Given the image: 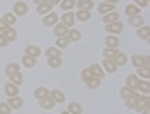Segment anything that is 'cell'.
<instances>
[{
    "label": "cell",
    "mask_w": 150,
    "mask_h": 114,
    "mask_svg": "<svg viewBox=\"0 0 150 114\" xmlns=\"http://www.w3.org/2000/svg\"><path fill=\"white\" fill-rule=\"evenodd\" d=\"M90 78H94V76H92V74H90V70H88V67H85V70H83V72H81V81H83V83H88V81H90Z\"/></svg>",
    "instance_id": "cell-42"
},
{
    "label": "cell",
    "mask_w": 150,
    "mask_h": 114,
    "mask_svg": "<svg viewBox=\"0 0 150 114\" xmlns=\"http://www.w3.org/2000/svg\"><path fill=\"white\" fill-rule=\"evenodd\" d=\"M47 65H50L52 70H58L63 65V58H47Z\"/></svg>",
    "instance_id": "cell-38"
},
{
    "label": "cell",
    "mask_w": 150,
    "mask_h": 114,
    "mask_svg": "<svg viewBox=\"0 0 150 114\" xmlns=\"http://www.w3.org/2000/svg\"><path fill=\"white\" fill-rule=\"evenodd\" d=\"M27 11H29V5H27V2H23V0H20V2H16V5H13V9H11V13L16 16V18L27 16Z\"/></svg>",
    "instance_id": "cell-3"
},
{
    "label": "cell",
    "mask_w": 150,
    "mask_h": 114,
    "mask_svg": "<svg viewBox=\"0 0 150 114\" xmlns=\"http://www.w3.org/2000/svg\"><path fill=\"white\" fill-rule=\"evenodd\" d=\"M96 9H99L101 16H105V13H110V11H117V5H108V2H101V5H96Z\"/></svg>",
    "instance_id": "cell-15"
},
{
    "label": "cell",
    "mask_w": 150,
    "mask_h": 114,
    "mask_svg": "<svg viewBox=\"0 0 150 114\" xmlns=\"http://www.w3.org/2000/svg\"><path fill=\"white\" fill-rule=\"evenodd\" d=\"M137 36H139V40H150V29H148V25L137 27Z\"/></svg>",
    "instance_id": "cell-17"
},
{
    "label": "cell",
    "mask_w": 150,
    "mask_h": 114,
    "mask_svg": "<svg viewBox=\"0 0 150 114\" xmlns=\"http://www.w3.org/2000/svg\"><path fill=\"white\" fill-rule=\"evenodd\" d=\"M125 87L137 89V87H139V76H137V74H130L128 78H125Z\"/></svg>",
    "instance_id": "cell-20"
},
{
    "label": "cell",
    "mask_w": 150,
    "mask_h": 114,
    "mask_svg": "<svg viewBox=\"0 0 150 114\" xmlns=\"http://www.w3.org/2000/svg\"><path fill=\"white\" fill-rule=\"evenodd\" d=\"M36 11L40 13V16H47L50 11H54V7H52V5H38V7H36Z\"/></svg>",
    "instance_id": "cell-37"
},
{
    "label": "cell",
    "mask_w": 150,
    "mask_h": 114,
    "mask_svg": "<svg viewBox=\"0 0 150 114\" xmlns=\"http://www.w3.org/2000/svg\"><path fill=\"white\" fill-rule=\"evenodd\" d=\"M38 103H40V108H43V110H45V112H52V110L56 108V103L52 101V96H45L43 101H38Z\"/></svg>",
    "instance_id": "cell-14"
},
{
    "label": "cell",
    "mask_w": 150,
    "mask_h": 114,
    "mask_svg": "<svg viewBox=\"0 0 150 114\" xmlns=\"http://www.w3.org/2000/svg\"><path fill=\"white\" fill-rule=\"evenodd\" d=\"M105 32L112 34V36H119V34H123V23H121V20L110 23V25H105Z\"/></svg>",
    "instance_id": "cell-4"
},
{
    "label": "cell",
    "mask_w": 150,
    "mask_h": 114,
    "mask_svg": "<svg viewBox=\"0 0 150 114\" xmlns=\"http://www.w3.org/2000/svg\"><path fill=\"white\" fill-rule=\"evenodd\" d=\"M25 54H29V56L38 58V56H40V54H43V49H40L38 45H27V47H25Z\"/></svg>",
    "instance_id": "cell-19"
},
{
    "label": "cell",
    "mask_w": 150,
    "mask_h": 114,
    "mask_svg": "<svg viewBox=\"0 0 150 114\" xmlns=\"http://www.w3.org/2000/svg\"><path fill=\"white\" fill-rule=\"evenodd\" d=\"M45 56L47 58H61V49L58 47H50V49H45Z\"/></svg>",
    "instance_id": "cell-34"
},
{
    "label": "cell",
    "mask_w": 150,
    "mask_h": 114,
    "mask_svg": "<svg viewBox=\"0 0 150 114\" xmlns=\"http://www.w3.org/2000/svg\"><path fill=\"white\" fill-rule=\"evenodd\" d=\"M125 63H128V56L119 49V51H117V56H114V65H117V67H123Z\"/></svg>",
    "instance_id": "cell-24"
},
{
    "label": "cell",
    "mask_w": 150,
    "mask_h": 114,
    "mask_svg": "<svg viewBox=\"0 0 150 114\" xmlns=\"http://www.w3.org/2000/svg\"><path fill=\"white\" fill-rule=\"evenodd\" d=\"M130 25H132V27H141V25H146L144 16H141V13H137V16H130Z\"/></svg>",
    "instance_id": "cell-29"
},
{
    "label": "cell",
    "mask_w": 150,
    "mask_h": 114,
    "mask_svg": "<svg viewBox=\"0 0 150 114\" xmlns=\"http://www.w3.org/2000/svg\"><path fill=\"white\" fill-rule=\"evenodd\" d=\"M132 5H137L139 9H144V7H148V5H150V0H134Z\"/></svg>",
    "instance_id": "cell-44"
},
{
    "label": "cell",
    "mask_w": 150,
    "mask_h": 114,
    "mask_svg": "<svg viewBox=\"0 0 150 114\" xmlns=\"http://www.w3.org/2000/svg\"><path fill=\"white\" fill-rule=\"evenodd\" d=\"M103 2H108V5H119V0H103Z\"/></svg>",
    "instance_id": "cell-50"
},
{
    "label": "cell",
    "mask_w": 150,
    "mask_h": 114,
    "mask_svg": "<svg viewBox=\"0 0 150 114\" xmlns=\"http://www.w3.org/2000/svg\"><path fill=\"white\" fill-rule=\"evenodd\" d=\"M128 61H130L137 70H141V67H150V58L148 56H141V54H137V56H128Z\"/></svg>",
    "instance_id": "cell-1"
},
{
    "label": "cell",
    "mask_w": 150,
    "mask_h": 114,
    "mask_svg": "<svg viewBox=\"0 0 150 114\" xmlns=\"http://www.w3.org/2000/svg\"><path fill=\"white\" fill-rule=\"evenodd\" d=\"M7 105H9L11 110H20L23 105H25V101H23L20 96H9V99H7Z\"/></svg>",
    "instance_id": "cell-9"
},
{
    "label": "cell",
    "mask_w": 150,
    "mask_h": 114,
    "mask_svg": "<svg viewBox=\"0 0 150 114\" xmlns=\"http://www.w3.org/2000/svg\"><path fill=\"white\" fill-rule=\"evenodd\" d=\"M137 13H141V9H139L137 5H128L125 7V16L130 18V16H137Z\"/></svg>",
    "instance_id": "cell-36"
},
{
    "label": "cell",
    "mask_w": 150,
    "mask_h": 114,
    "mask_svg": "<svg viewBox=\"0 0 150 114\" xmlns=\"http://www.w3.org/2000/svg\"><path fill=\"white\" fill-rule=\"evenodd\" d=\"M5 94H7V96H18V94H20V87L7 81V83H5Z\"/></svg>",
    "instance_id": "cell-13"
},
{
    "label": "cell",
    "mask_w": 150,
    "mask_h": 114,
    "mask_svg": "<svg viewBox=\"0 0 150 114\" xmlns=\"http://www.w3.org/2000/svg\"><path fill=\"white\" fill-rule=\"evenodd\" d=\"M117 51H119V49H108V47H105V49H103V58H110V61H114Z\"/></svg>",
    "instance_id": "cell-40"
},
{
    "label": "cell",
    "mask_w": 150,
    "mask_h": 114,
    "mask_svg": "<svg viewBox=\"0 0 150 114\" xmlns=\"http://www.w3.org/2000/svg\"><path fill=\"white\" fill-rule=\"evenodd\" d=\"M137 92L139 94H150V81H139Z\"/></svg>",
    "instance_id": "cell-30"
},
{
    "label": "cell",
    "mask_w": 150,
    "mask_h": 114,
    "mask_svg": "<svg viewBox=\"0 0 150 114\" xmlns=\"http://www.w3.org/2000/svg\"><path fill=\"white\" fill-rule=\"evenodd\" d=\"M58 7H61L63 11H74V9H76V0H61Z\"/></svg>",
    "instance_id": "cell-16"
},
{
    "label": "cell",
    "mask_w": 150,
    "mask_h": 114,
    "mask_svg": "<svg viewBox=\"0 0 150 114\" xmlns=\"http://www.w3.org/2000/svg\"><path fill=\"white\" fill-rule=\"evenodd\" d=\"M34 5H36V7L38 5H47V0H34Z\"/></svg>",
    "instance_id": "cell-48"
},
{
    "label": "cell",
    "mask_w": 150,
    "mask_h": 114,
    "mask_svg": "<svg viewBox=\"0 0 150 114\" xmlns=\"http://www.w3.org/2000/svg\"><path fill=\"white\" fill-rule=\"evenodd\" d=\"M50 96L56 105L58 103H65V92H63V89H50Z\"/></svg>",
    "instance_id": "cell-10"
},
{
    "label": "cell",
    "mask_w": 150,
    "mask_h": 114,
    "mask_svg": "<svg viewBox=\"0 0 150 114\" xmlns=\"http://www.w3.org/2000/svg\"><path fill=\"white\" fill-rule=\"evenodd\" d=\"M18 72H20V65H18V63H7V65H5V74H7V78H9L11 74H18Z\"/></svg>",
    "instance_id": "cell-21"
},
{
    "label": "cell",
    "mask_w": 150,
    "mask_h": 114,
    "mask_svg": "<svg viewBox=\"0 0 150 114\" xmlns=\"http://www.w3.org/2000/svg\"><path fill=\"white\" fill-rule=\"evenodd\" d=\"M56 23H58V13L50 11L47 16H43V25H45V27H50V29H52V27L56 25Z\"/></svg>",
    "instance_id": "cell-8"
},
{
    "label": "cell",
    "mask_w": 150,
    "mask_h": 114,
    "mask_svg": "<svg viewBox=\"0 0 150 114\" xmlns=\"http://www.w3.org/2000/svg\"><path fill=\"white\" fill-rule=\"evenodd\" d=\"M54 47H58V49L63 51L65 47H69V38H67V36H58V38H56V45H54Z\"/></svg>",
    "instance_id": "cell-27"
},
{
    "label": "cell",
    "mask_w": 150,
    "mask_h": 114,
    "mask_svg": "<svg viewBox=\"0 0 150 114\" xmlns=\"http://www.w3.org/2000/svg\"><path fill=\"white\" fill-rule=\"evenodd\" d=\"M85 85H88V89H96V87L101 85V81H99V78H90V81L85 83Z\"/></svg>",
    "instance_id": "cell-41"
},
{
    "label": "cell",
    "mask_w": 150,
    "mask_h": 114,
    "mask_svg": "<svg viewBox=\"0 0 150 114\" xmlns=\"http://www.w3.org/2000/svg\"><path fill=\"white\" fill-rule=\"evenodd\" d=\"M45 96H50V89L47 87H36L34 89V99H36V101H43Z\"/></svg>",
    "instance_id": "cell-22"
},
{
    "label": "cell",
    "mask_w": 150,
    "mask_h": 114,
    "mask_svg": "<svg viewBox=\"0 0 150 114\" xmlns=\"http://www.w3.org/2000/svg\"><path fill=\"white\" fill-rule=\"evenodd\" d=\"M67 38H69V43H76V40H81V32L72 27V29L67 32Z\"/></svg>",
    "instance_id": "cell-32"
},
{
    "label": "cell",
    "mask_w": 150,
    "mask_h": 114,
    "mask_svg": "<svg viewBox=\"0 0 150 114\" xmlns=\"http://www.w3.org/2000/svg\"><path fill=\"white\" fill-rule=\"evenodd\" d=\"M7 45H9V40L5 38V34L0 32V47H7Z\"/></svg>",
    "instance_id": "cell-45"
},
{
    "label": "cell",
    "mask_w": 150,
    "mask_h": 114,
    "mask_svg": "<svg viewBox=\"0 0 150 114\" xmlns=\"http://www.w3.org/2000/svg\"><path fill=\"white\" fill-rule=\"evenodd\" d=\"M58 2H61V0H47V5H52V7H56Z\"/></svg>",
    "instance_id": "cell-49"
},
{
    "label": "cell",
    "mask_w": 150,
    "mask_h": 114,
    "mask_svg": "<svg viewBox=\"0 0 150 114\" xmlns=\"http://www.w3.org/2000/svg\"><path fill=\"white\" fill-rule=\"evenodd\" d=\"M11 112H13V110L7 105V101H5V103H0V114H11Z\"/></svg>",
    "instance_id": "cell-43"
},
{
    "label": "cell",
    "mask_w": 150,
    "mask_h": 114,
    "mask_svg": "<svg viewBox=\"0 0 150 114\" xmlns=\"http://www.w3.org/2000/svg\"><path fill=\"white\" fill-rule=\"evenodd\" d=\"M5 29H7V25H5V20L0 18V32H5Z\"/></svg>",
    "instance_id": "cell-47"
},
{
    "label": "cell",
    "mask_w": 150,
    "mask_h": 114,
    "mask_svg": "<svg viewBox=\"0 0 150 114\" xmlns=\"http://www.w3.org/2000/svg\"><path fill=\"white\" fill-rule=\"evenodd\" d=\"M61 114H69V112H67V110H65V112H61Z\"/></svg>",
    "instance_id": "cell-51"
},
{
    "label": "cell",
    "mask_w": 150,
    "mask_h": 114,
    "mask_svg": "<svg viewBox=\"0 0 150 114\" xmlns=\"http://www.w3.org/2000/svg\"><path fill=\"white\" fill-rule=\"evenodd\" d=\"M2 34H5V38L9 40V43H13V40L18 38V32H16V27H7V29H5Z\"/></svg>",
    "instance_id": "cell-23"
},
{
    "label": "cell",
    "mask_w": 150,
    "mask_h": 114,
    "mask_svg": "<svg viewBox=\"0 0 150 114\" xmlns=\"http://www.w3.org/2000/svg\"><path fill=\"white\" fill-rule=\"evenodd\" d=\"M67 112L69 114H83V105H81V103H69Z\"/></svg>",
    "instance_id": "cell-31"
},
{
    "label": "cell",
    "mask_w": 150,
    "mask_h": 114,
    "mask_svg": "<svg viewBox=\"0 0 150 114\" xmlns=\"http://www.w3.org/2000/svg\"><path fill=\"white\" fill-rule=\"evenodd\" d=\"M74 18H76V23H90L92 11H88V9H76V11H74Z\"/></svg>",
    "instance_id": "cell-5"
},
{
    "label": "cell",
    "mask_w": 150,
    "mask_h": 114,
    "mask_svg": "<svg viewBox=\"0 0 150 114\" xmlns=\"http://www.w3.org/2000/svg\"><path fill=\"white\" fill-rule=\"evenodd\" d=\"M9 83H13V85H18V87H20V85H23V74H20V72H18V74H11V76H9Z\"/></svg>",
    "instance_id": "cell-39"
},
{
    "label": "cell",
    "mask_w": 150,
    "mask_h": 114,
    "mask_svg": "<svg viewBox=\"0 0 150 114\" xmlns=\"http://www.w3.org/2000/svg\"><path fill=\"white\" fill-rule=\"evenodd\" d=\"M139 81H150V67H141V70L137 72Z\"/></svg>",
    "instance_id": "cell-35"
},
{
    "label": "cell",
    "mask_w": 150,
    "mask_h": 114,
    "mask_svg": "<svg viewBox=\"0 0 150 114\" xmlns=\"http://www.w3.org/2000/svg\"><path fill=\"white\" fill-rule=\"evenodd\" d=\"M105 47H108V49H119V36L108 34V36H105Z\"/></svg>",
    "instance_id": "cell-11"
},
{
    "label": "cell",
    "mask_w": 150,
    "mask_h": 114,
    "mask_svg": "<svg viewBox=\"0 0 150 114\" xmlns=\"http://www.w3.org/2000/svg\"><path fill=\"white\" fill-rule=\"evenodd\" d=\"M52 29H54V34H56V38H58V36H67V32H69L67 27H65V25H61V23H56V25L52 27Z\"/></svg>",
    "instance_id": "cell-26"
},
{
    "label": "cell",
    "mask_w": 150,
    "mask_h": 114,
    "mask_svg": "<svg viewBox=\"0 0 150 114\" xmlns=\"http://www.w3.org/2000/svg\"><path fill=\"white\" fill-rule=\"evenodd\" d=\"M139 114H150V105H146V108H139Z\"/></svg>",
    "instance_id": "cell-46"
},
{
    "label": "cell",
    "mask_w": 150,
    "mask_h": 114,
    "mask_svg": "<svg viewBox=\"0 0 150 114\" xmlns=\"http://www.w3.org/2000/svg\"><path fill=\"white\" fill-rule=\"evenodd\" d=\"M94 0H76V9H88V11H92L94 9Z\"/></svg>",
    "instance_id": "cell-18"
},
{
    "label": "cell",
    "mask_w": 150,
    "mask_h": 114,
    "mask_svg": "<svg viewBox=\"0 0 150 114\" xmlns=\"http://www.w3.org/2000/svg\"><path fill=\"white\" fill-rule=\"evenodd\" d=\"M119 94H121V99L125 101V99H132V96L137 94V89H130V87H125V85H123V87L119 89Z\"/></svg>",
    "instance_id": "cell-25"
},
{
    "label": "cell",
    "mask_w": 150,
    "mask_h": 114,
    "mask_svg": "<svg viewBox=\"0 0 150 114\" xmlns=\"http://www.w3.org/2000/svg\"><path fill=\"white\" fill-rule=\"evenodd\" d=\"M117 20H119V11H110V13H105V16H103V23H105V25L117 23Z\"/></svg>",
    "instance_id": "cell-28"
},
{
    "label": "cell",
    "mask_w": 150,
    "mask_h": 114,
    "mask_svg": "<svg viewBox=\"0 0 150 114\" xmlns=\"http://www.w3.org/2000/svg\"><path fill=\"white\" fill-rule=\"evenodd\" d=\"M58 23L61 25H65L67 29H72V27L76 25V18H74V11H63V16L58 18Z\"/></svg>",
    "instance_id": "cell-2"
},
{
    "label": "cell",
    "mask_w": 150,
    "mask_h": 114,
    "mask_svg": "<svg viewBox=\"0 0 150 114\" xmlns=\"http://www.w3.org/2000/svg\"><path fill=\"white\" fill-rule=\"evenodd\" d=\"M36 63H38V58L25 54V56H23V61H20V67H25V70H34V67H36Z\"/></svg>",
    "instance_id": "cell-7"
},
{
    "label": "cell",
    "mask_w": 150,
    "mask_h": 114,
    "mask_svg": "<svg viewBox=\"0 0 150 114\" xmlns=\"http://www.w3.org/2000/svg\"><path fill=\"white\" fill-rule=\"evenodd\" d=\"M101 67H103V72H105V74H114V72L119 70V67L114 65V61H110V58H103V65H101Z\"/></svg>",
    "instance_id": "cell-12"
},
{
    "label": "cell",
    "mask_w": 150,
    "mask_h": 114,
    "mask_svg": "<svg viewBox=\"0 0 150 114\" xmlns=\"http://www.w3.org/2000/svg\"><path fill=\"white\" fill-rule=\"evenodd\" d=\"M88 70H90V74H92L94 78H99V81H103V78H105V72H103V67H101V65L92 63V65H88Z\"/></svg>",
    "instance_id": "cell-6"
},
{
    "label": "cell",
    "mask_w": 150,
    "mask_h": 114,
    "mask_svg": "<svg viewBox=\"0 0 150 114\" xmlns=\"http://www.w3.org/2000/svg\"><path fill=\"white\" fill-rule=\"evenodd\" d=\"M2 20H5V25H7V27H16V16H13L11 11L5 13V16H2Z\"/></svg>",
    "instance_id": "cell-33"
}]
</instances>
